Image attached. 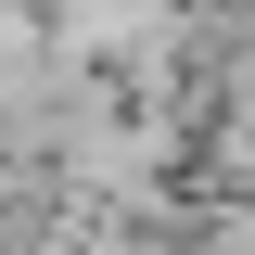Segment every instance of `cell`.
<instances>
[{"mask_svg": "<svg viewBox=\"0 0 255 255\" xmlns=\"http://www.w3.org/2000/svg\"><path fill=\"white\" fill-rule=\"evenodd\" d=\"M13 102H38V26L0 0V115H13Z\"/></svg>", "mask_w": 255, "mask_h": 255, "instance_id": "6da1fadb", "label": "cell"}, {"mask_svg": "<svg viewBox=\"0 0 255 255\" xmlns=\"http://www.w3.org/2000/svg\"><path fill=\"white\" fill-rule=\"evenodd\" d=\"M230 115H243V140H255V51L230 64Z\"/></svg>", "mask_w": 255, "mask_h": 255, "instance_id": "7a4b0ae2", "label": "cell"}]
</instances>
